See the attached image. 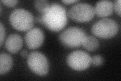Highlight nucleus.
<instances>
[{"label":"nucleus","instance_id":"17","mask_svg":"<svg viewBox=\"0 0 121 81\" xmlns=\"http://www.w3.org/2000/svg\"><path fill=\"white\" fill-rule=\"evenodd\" d=\"M121 0H117L114 4L115 9L119 16H121Z\"/></svg>","mask_w":121,"mask_h":81},{"label":"nucleus","instance_id":"4","mask_svg":"<svg viewBox=\"0 0 121 81\" xmlns=\"http://www.w3.org/2000/svg\"><path fill=\"white\" fill-rule=\"evenodd\" d=\"M119 30L118 24L113 19L104 18L97 21L91 28L94 35L102 38H108L115 36Z\"/></svg>","mask_w":121,"mask_h":81},{"label":"nucleus","instance_id":"1","mask_svg":"<svg viewBox=\"0 0 121 81\" xmlns=\"http://www.w3.org/2000/svg\"><path fill=\"white\" fill-rule=\"evenodd\" d=\"M41 21L52 31L59 32L67 24L66 9L59 4L53 3L43 13Z\"/></svg>","mask_w":121,"mask_h":81},{"label":"nucleus","instance_id":"3","mask_svg":"<svg viewBox=\"0 0 121 81\" xmlns=\"http://www.w3.org/2000/svg\"><path fill=\"white\" fill-rule=\"evenodd\" d=\"M86 36L85 32L78 27H70L60 34L59 40L67 48H76L82 44Z\"/></svg>","mask_w":121,"mask_h":81},{"label":"nucleus","instance_id":"16","mask_svg":"<svg viewBox=\"0 0 121 81\" xmlns=\"http://www.w3.org/2000/svg\"><path fill=\"white\" fill-rule=\"evenodd\" d=\"M1 2L9 7H13L17 5L18 1L16 0H2Z\"/></svg>","mask_w":121,"mask_h":81},{"label":"nucleus","instance_id":"2","mask_svg":"<svg viewBox=\"0 0 121 81\" xmlns=\"http://www.w3.org/2000/svg\"><path fill=\"white\" fill-rule=\"evenodd\" d=\"M10 22L13 28L19 31H28L34 24L33 15L24 9H16L12 11L9 17Z\"/></svg>","mask_w":121,"mask_h":81},{"label":"nucleus","instance_id":"6","mask_svg":"<svg viewBox=\"0 0 121 81\" xmlns=\"http://www.w3.org/2000/svg\"><path fill=\"white\" fill-rule=\"evenodd\" d=\"M27 62L30 69L36 75L43 76L48 74V62L43 53L36 51L31 52L27 57Z\"/></svg>","mask_w":121,"mask_h":81},{"label":"nucleus","instance_id":"10","mask_svg":"<svg viewBox=\"0 0 121 81\" xmlns=\"http://www.w3.org/2000/svg\"><path fill=\"white\" fill-rule=\"evenodd\" d=\"M113 4L110 1H100L96 3L95 12L98 17H104L110 15L113 11Z\"/></svg>","mask_w":121,"mask_h":81},{"label":"nucleus","instance_id":"7","mask_svg":"<svg viewBox=\"0 0 121 81\" xmlns=\"http://www.w3.org/2000/svg\"><path fill=\"white\" fill-rule=\"evenodd\" d=\"M68 65L75 71H83L88 68L91 63V57L88 54L82 50H76L68 56Z\"/></svg>","mask_w":121,"mask_h":81},{"label":"nucleus","instance_id":"9","mask_svg":"<svg viewBox=\"0 0 121 81\" xmlns=\"http://www.w3.org/2000/svg\"><path fill=\"white\" fill-rule=\"evenodd\" d=\"M23 45L21 37L17 34H12L7 38L5 47L8 51L11 53H16L19 51Z\"/></svg>","mask_w":121,"mask_h":81},{"label":"nucleus","instance_id":"8","mask_svg":"<svg viewBox=\"0 0 121 81\" xmlns=\"http://www.w3.org/2000/svg\"><path fill=\"white\" fill-rule=\"evenodd\" d=\"M44 34L40 29L35 28L28 30L25 36V43L30 49H37L42 45Z\"/></svg>","mask_w":121,"mask_h":81},{"label":"nucleus","instance_id":"19","mask_svg":"<svg viewBox=\"0 0 121 81\" xmlns=\"http://www.w3.org/2000/svg\"><path fill=\"white\" fill-rule=\"evenodd\" d=\"M62 2L66 4H70L77 2H78V1H77V0H65V1H64H64H62Z\"/></svg>","mask_w":121,"mask_h":81},{"label":"nucleus","instance_id":"5","mask_svg":"<svg viewBox=\"0 0 121 81\" xmlns=\"http://www.w3.org/2000/svg\"><path fill=\"white\" fill-rule=\"evenodd\" d=\"M94 8L88 3H78L72 6L68 12V16L73 20L78 22L90 21L95 15Z\"/></svg>","mask_w":121,"mask_h":81},{"label":"nucleus","instance_id":"12","mask_svg":"<svg viewBox=\"0 0 121 81\" xmlns=\"http://www.w3.org/2000/svg\"><path fill=\"white\" fill-rule=\"evenodd\" d=\"M83 47L89 51H94L99 47V42L96 38L92 36H86L83 41Z\"/></svg>","mask_w":121,"mask_h":81},{"label":"nucleus","instance_id":"14","mask_svg":"<svg viewBox=\"0 0 121 81\" xmlns=\"http://www.w3.org/2000/svg\"><path fill=\"white\" fill-rule=\"evenodd\" d=\"M104 59L103 57L99 55H94L91 58V63L94 67L100 66L103 63Z\"/></svg>","mask_w":121,"mask_h":81},{"label":"nucleus","instance_id":"11","mask_svg":"<svg viewBox=\"0 0 121 81\" xmlns=\"http://www.w3.org/2000/svg\"><path fill=\"white\" fill-rule=\"evenodd\" d=\"M13 59L11 56L6 53L0 55V75L6 74L12 67Z\"/></svg>","mask_w":121,"mask_h":81},{"label":"nucleus","instance_id":"15","mask_svg":"<svg viewBox=\"0 0 121 81\" xmlns=\"http://www.w3.org/2000/svg\"><path fill=\"white\" fill-rule=\"evenodd\" d=\"M5 29L2 23H0V41H1V46H2L5 37Z\"/></svg>","mask_w":121,"mask_h":81},{"label":"nucleus","instance_id":"13","mask_svg":"<svg viewBox=\"0 0 121 81\" xmlns=\"http://www.w3.org/2000/svg\"><path fill=\"white\" fill-rule=\"evenodd\" d=\"M35 5L36 9L41 13H44L50 7V4L46 0H38L35 2Z\"/></svg>","mask_w":121,"mask_h":81},{"label":"nucleus","instance_id":"18","mask_svg":"<svg viewBox=\"0 0 121 81\" xmlns=\"http://www.w3.org/2000/svg\"><path fill=\"white\" fill-rule=\"evenodd\" d=\"M20 55L23 58H25L26 57H28V52L25 50H23L21 51L20 52Z\"/></svg>","mask_w":121,"mask_h":81}]
</instances>
